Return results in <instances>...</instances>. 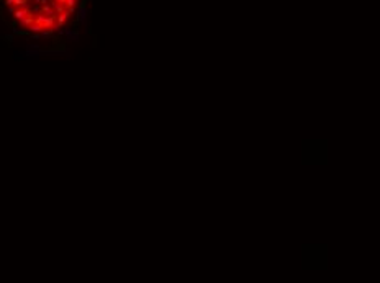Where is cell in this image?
<instances>
[{
    "instance_id": "obj_1",
    "label": "cell",
    "mask_w": 380,
    "mask_h": 283,
    "mask_svg": "<svg viewBox=\"0 0 380 283\" xmlns=\"http://www.w3.org/2000/svg\"><path fill=\"white\" fill-rule=\"evenodd\" d=\"M82 0H2L7 15L20 31L31 36H53L77 18Z\"/></svg>"
}]
</instances>
